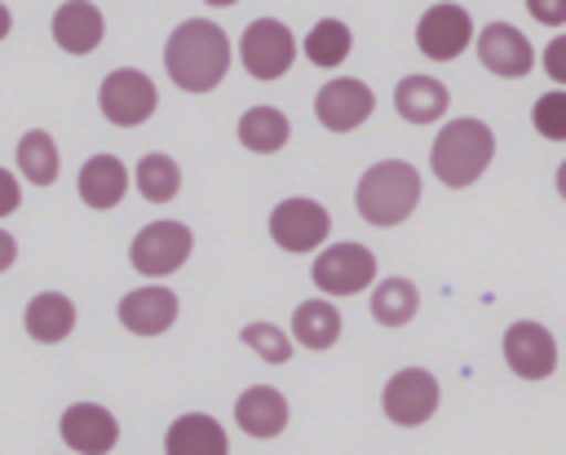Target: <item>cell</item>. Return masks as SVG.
Segmentation results:
<instances>
[{
	"mask_svg": "<svg viewBox=\"0 0 566 455\" xmlns=\"http://www.w3.org/2000/svg\"><path fill=\"white\" fill-rule=\"evenodd\" d=\"M62 442L75 451V455H106L115 442H119V424L106 406L97 402H75L62 411Z\"/></svg>",
	"mask_w": 566,
	"mask_h": 455,
	"instance_id": "obj_14",
	"label": "cell"
},
{
	"mask_svg": "<svg viewBox=\"0 0 566 455\" xmlns=\"http://www.w3.org/2000/svg\"><path fill=\"white\" fill-rule=\"evenodd\" d=\"M354 203L367 225H398L420 203V172L407 159H380L358 177Z\"/></svg>",
	"mask_w": 566,
	"mask_h": 455,
	"instance_id": "obj_3",
	"label": "cell"
},
{
	"mask_svg": "<svg viewBox=\"0 0 566 455\" xmlns=\"http://www.w3.org/2000/svg\"><path fill=\"white\" fill-rule=\"evenodd\" d=\"M332 230V216L314 199H283L270 212V239L287 252H314Z\"/></svg>",
	"mask_w": 566,
	"mask_h": 455,
	"instance_id": "obj_10",
	"label": "cell"
},
{
	"mask_svg": "<svg viewBox=\"0 0 566 455\" xmlns=\"http://www.w3.org/2000/svg\"><path fill=\"white\" fill-rule=\"evenodd\" d=\"M226 66H230V40H226V31H221L217 22H208V18L181 22V27L168 35V44H164V71H168V80H172L177 88H186V93H208V88H217L221 75H226Z\"/></svg>",
	"mask_w": 566,
	"mask_h": 455,
	"instance_id": "obj_1",
	"label": "cell"
},
{
	"mask_svg": "<svg viewBox=\"0 0 566 455\" xmlns=\"http://www.w3.org/2000/svg\"><path fill=\"white\" fill-rule=\"evenodd\" d=\"M557 194L566 199V159H562V168H557Z\"/></svg>",
	"mask_w": 566,
	"mask_h": 455,
	"instance_id": "obj_35",
	"label": "cell"
},
{
	"mask_svg": "<svg viewBox=\"0 0 566 455\" xmlns=\"http://www.w3.org/2000/svg\"><path fill=\"white\" fill-rule=\"evenodd\" d=\"M504 362L513 367V375L522 380H548L557 367V340L548 327L522 318L504 331Z\"/></svg>",
	"mask_w": 566,
	"mask_h": 455,
	"instance_id": "obj_12",
	"label": "cell"
},
{
	"mask_svg": "<svg viewBox=\"0 0 566 455\" xmlns=\"http://www.w3.org/2000/svg\"><path fill=\"white\" fill-rule=\"evenodd\" d=\"M119 322L133 336H159L177 322V296L168 287H137L119 300Z\"/></svg>",
	"mask_w": 566,
	"mask_h": 455,
	"instance_id": "obj_15",
	"label": "cell"
},
{
	"mask_svg": "<svg viewBox=\"0 0 566 455\" xmlns=\"http://www.w3.org/2000/svg\"><path fill=\"white\" fill-rule=\"evenodd\" d=\"M438 398H442V389L424 367H402V371L389 375V384L380 393V406H385V415L394 424L416 428L438 411Z\"/></svg>",
	"mask_w": 566,
	"mask_h": 455,
	"instance_id": "obj_5",
	"label": "cell"
},
{
	"mask_svg": "<svg viewBox=\"0 0 566 455\" xmlns=\"http://www.w3.org/2000/svg\"><path fill=\"white\" fill-rule=\"evenodd\" d=\"M18 168L27 172V181L35 186H53L57 181V146L44 128H31L22 141H18Z\"/></svg>",
	"mask_w": 566,
	"mask_h": 455,
	"instance_id": "obj_26",
	"label": "cell"
},
{
	"mask_svg": "<svg viewBox=\"0 0 566 455\" xmlns=\"http://www.w3.org/2000/svg\"><path fill=\"white\" fill-rule=\"evenodd\" d=\"M164 455H230V442L212 415L190 411L172 420V428L164 433Z\"/></svg>",
	"mask_w": 566,
	"mask_h": 455,
	"instance_id": "obj_17",
	"label": "cell"
},
{
	"mask_svg": "<svg viewBox=\"0 0 566 455\" xmlns=\"http://www.w3.org/2000/svg\"><path fill=\"white\" fill-rule=\"evenodd\" d=\"M155 102H159V93H155L150 75H142V71H133V66L111 71V75L102 80V88H97L102 115H106L111 124H119V128H133V124L150 119V115H155Z\"/></svg>",
	"mask_w": 566,
	"mask_h": 455,
	"instance_id": "obj_6",
	"label": "cell"
},
{
	"mask_svg": "<svg viewBox=\"0 0 566 455\" xmlns=\"http://www.w3.org/2000/svg\"><path fill=\"white\" fill-rule=\"evenodd\" d=\"M137 190H142L150 203H168V199L181 190V168H177V159H168V155H142V163H137Z\"/></svg>",
	"mask_w": 566,
	"mask_h": 455,
	"instance_id": "obj_27",
	"label": "cell"
},
{
	"mask_svg": "<svg viewBox=\"0 0 566 455\" xmlns=\"http://www.w3.org/2000/svg\"><path fill=\"white\" fill-rule=\"evenodd\" d=\"M420 309V292L411 278H380L376 292H371V318L385 322V327H402L411 322Z\"/></svg>",
	"mask_w": 566,
	"mask_h": 455,
	"instance_id": "obj_24",
	"label": "cell"
},
{
	"mask_svg": "<svg viewBox=\"0 0 566 455\" xmlns=\"http://www.w3.org/2000/svg\"><path fill=\"white\" fill-rule=\"evenodd\" d=\"M239 57H243L248 75H256V80H279V75L292 66V57H296V40H292V31H287L283 22L256 18V22L243 31V40H239Z\"/></svg>",
	"mask_w": 566,
	"mask_h": 455,
	"instance_id": "obj_9",
	"label": "cell"
},
{
	"mask_svg": "<svg viewBox=\"0 0 566 455\" xmlns=\"http://www.w3.org/2000/svg\"><path fill=\"white\" fill-rule=\"evenodd\" d=\"M478 57L491 75H504V80H522L526 71H535L531 40L509 22H491V27L478 31Z\"/></svg>",
	"mask_w": 566,
	"mask_h": 455,
	"instance_id": "obj_13",
	"label": "cell"
},
{
	"mask_svg": "<svg viewBox=\"0 0 566 455\" xmlns=\"http://www.w3.org/2000/svg\"><path fill=\"white\" fill-rule=\"evenodd\" d=\"M310 278L327 296H354L376 278V256L363 243H332V247L318 252Z\"/></svg>",
	"mask_w": 566,
	"mask_h": 455,
	"instance_id": "obj_7",
	"label": "cell"
},
{
	"mask_svg": "<svg viewBox=\"0 0 566 455\" xmlns=\"http://www.w3.org/2000/svg\"><path fill=\"white\" fill-rule=\"evenodd\" d=\"M124 190H128V168L115 155H93L84 163V172H80V199L88 208H102L106 212V208H115L124 199Z\"/></svg>",
	"mask_w": 566,
	"mask_h": 455,
	"instance_id": "obj_21",
	"label": "cell"
},
{
	"mask_svg": "<svg viewBox=\"0 0 566 455\" xmlns=\"http://www.w3.org/2000/svg\"><path fill=\"white\" fill-rule=\"evenodd\" d=\"M491 159H495V133L482 119H451V124H442V133L433 137V150H429L433 177L442 186H451V190L473 186L486 172Z\"/></svg>",
	"mask_w": 566,
	"mask_h": 455,
	"instance_id": "obj_2",
	"label": "cell"
},
{
	"mask_svg": "<svg viewBox=\"0 0 566 455\" xmlns=\"http://www.w3.org/2000/svg\"><path fill=\"white\" fill-rule=\"evenodd\" d=\"M190 247H195L190 225H181V221H150V225L137 230V239L128 247V261H133L137 274L164 278V274H172L190 256Z\"/></svg>",
	"mask_w": 566,
	"mask_h": 455,
	"instance_id": "obj_4",
	"label": "cell"
},
{
	"mask_svg": "<svg viewBox=\"0 0 566 455\" xmlns=\"http://www.w3.org/2000/svg\"><path fill=\"white\" fill-rule=\"evenodd\" d=\"M531 124H535L539 137H548V141H566V88H548L544 97H535Z\"/></svg>",
	"mask_w": 566,
	"mask_h": 455,
	"instance_id": "obj_28",
	"label": "cell"
},
{
	"mask_svg": "<svg viewBox=\"0 0 566 455\" xmlns=\"http://www.w3.org/2000/svg\"><path fill=\"white\" fill-rule=\"evenodd\" d=\"M349 49H354V35H349V27L336 22V18L314 22V31L305 35V57H310L314 66H340V62L349 57Z\"/></svg>",
	"mask_w": 566,
	"mask_h": 455,
	"instance_id": "obj_25",
	"label": "cell"
},
{
	"mask_svg": "<svg viewBox=\"0 0 566 455\" xmlns=\"http://www.w3.org/2000/svg\"><path fill=\"white\" fill-rule=\"evenodd\" d=\"M243 345L256 349L265 362H287V358H292V340H287L283 327H274V322H248V327H243Z\"/></svg>",
	"mask_w": 566,
	"mask_h": 455,
	"instance_id": "obj_29",
	"label": "cell"
},
{
	"mask_svg": "<svg viewBox=\"0 0 566 455\" xmlns=\"http://www.w3.org/2000/svg\"><path fill=\"white\" fill-rule=\"evenodd\" d=\"M22 322H27V336H31V340L57 345V340H66L71 327H75V305H71V296H62V292H40V296L27 305Z\"/></svg>",
	"mask_w": 566,
	"mask_h": 455,
	"instance_id": "obj_20",
	"label": "cell"
},
{
	"mask_svg": "<svg viewBox=\"0 0 566 455\" xmlns=\"http://www.w3.org/2000/svg\"><path fill=\"white\" fill-rule=\"evenodd\" d=\"M535 22H548V27H562L566 22V0H531L526 4Z\"/></svg>",
	"mask_w": 566,
	"mask_h": 455,
	"instance_id": "obj_31",
	"label": "cell"
},
{
	"mask_svg": "<svg viewBox=\"0 0 566 455\" xmlns=\"http://www.w3.org/2000/svg\"><path fill=\"white\" fill-rule=\"evenodd\" d=\"M234 420L248 437H279L287 428V398L274 384H252L234 402Z\"/></svg>",
	"mask_w": 566,
	"mask_h": 455,
	"instance_id": "obj_16",
	"label": "cell"
},
{
	"mask_svg": "<svg viewBox=\"0 0 566 455\" xmlns=\"http://www.w3.org/2000/svg\"><path fill=\"white\" fill-rule=\"evenodd\" d=\"M287 137H292L287 115L274 110V106H252V110L239 119V141H243L248 150H256V155H274V150H283Z\"/></svg>",
	"mask_w": 566,
	"mask_h": 455,
	"instance_id": "obj_23",
	"label": "cell"
},
{
	"mask_svg": "<svg viewBox=\"0 0 566 455\" xmlns=\"http://www.w3.org/2000/svg\"><path fill=\"white\" fill-rule=\"evenodd\" d=\"M9 22H13V18H9V9H4V4H0V40H4V35H9Z\"/></svg>",
	"mask_w": 566,
	"mask_h": 455,
	"instance_id": "obj_34",
	"label": "cell"
},
{
	"mask_svg": "<svg viewBox=\"0 0 566 455\" xmlns=\"http://www.w3.org/2000/svg\"><path fill=\"white\" fill-rule=\"evenodd\" d=\"M292 336L305 349H332L340 336V309L332 300H301L292 314Z\"/></svg>",
	"mask_w": 566,
	"mask_h": 455,
	"instance_id": "obj_22",
	"label": "cell"
},
{
	"mask_svg": "<svg viewBox=\"0 0 566 455\" xmlns=\"http://www.w3.org/2000/svg\"><path fill=\"white\" fill-rule=\"evenodd\" d=\"M102 9L88 4V0H71V4H57L53 13V40L57 49L66 53H93L102 44Z\"/></svg>",
	"mask_w": 566,
	"mask_h": 455,
	"instance_id": "obj_18",
	"label": "cell"
},
{
	"mask_svg": "<svg viewBox=\"0 0 566 455\" xmlns=\"http://www.w3.org/2000/svg\"><path fill=\"white\" fill-rule=\"evenodd\" d=\"M371 110H376V93H371L363 80H349V75L327 80V84L318 88V97H314V115H318V124L332 128V133L358 128Z\"/></svg>",
	"mask_w": 566,
	"mask_h": 455,
	"instance_id": "obj_11",
	"label": "cell"
},
{
	"mask_svg": "<svg viewBox=\"0 0 566 455\" xmlns=\"http://www.w3.org/2000/svg\"><path fill=\"white\" fill-rule=\"evenodd\" d=\"M544 71H548V80H557V84L566 88V31L548 40V49H544Z\"/></svg>",
	"mask_w": 566,
	"mask_h": 455,
	"instance_id": "obj_30",
	"label": "cell"
},
{
	"mask_svg": "<svg viewBox=\"0 0 566 455\" xmlns=\"http://www.w3.org/2000/svg\"><path fill=\"white\" fill-rule=\"evenodd\" d=\"M13 261H18V239H13V234H4V230H0V269H9V265H13Z\"/></svg>",
	"mask_w": 566,
	"mask_h": 455,
	"instance_id": "obj_33",
	"label": "cell"
},
{
	"mask_svg": "<svg viewBox=\"0 0 566 455\" xmlns=\"http://www.w3.org/2000/svg\"><path fill=\"white\" fill-rule=\"evenodd\" d=\"M473 40V18L464 4H429L416 22V44L429 62H451L469 49Z\"/></svg>",
	"mask_w": 566,
	"mask_h": 455,
	"instance_id": "obj_8",
	"label": "cell"
},
{
	"mask_svg": "<svg viewBox=\"0 0 566 455\" xmlns=\"http://www.w3.org/2000/svg\"><path fill=\"white\" fill-rule=\"evenodd\" d=\"M18 199H22V194H18L13 172H4V168H0V216H9V212L18 208Z\"/></svg>",
	"mask_w": 566,
	"mask_h": 455,
	"instance_id": "obj_32",
	"label": "cell"
},
{
	"mask_svg": "<svg viewBox=\"0 0 566 455\" xmlns=\"http://www.w3.org/2000/svg\"><path fill=\"white\" fill-rule=\"evenodd\" d=\"M394 106H398V115H402L407 124H433V119H442V110L451 106V93H447V84L433 80V75H407V80H398V88H394Z\"/></svg>",
	"mask_w": 566,
	"mask_h": 455,
	"instance_id": "obj_19",
	"label": "cell"
}]
</instances>
